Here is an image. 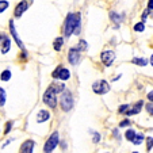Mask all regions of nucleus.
Instances as JSON below:
<instances>
[{
    "label": "nucleus",
    "instance_id": "obj_1",
    "mask_svg": "<svg viewBox=\"0 0 153 153\" xmlns=\"http://www.w3.org/2000/svg\"><path fill=\"white\" fill-rule=\"evenodd\" d=\"M80 14H68L67 19L64 22V33H65V37H71V35L75 33V34H80Z\"/></svg>",
    "mask_w": 153,
    "mask_h": 153
},
{
    "label": "nucleus",
    "instance_id": "obj_2",
    "mask_svg": "<svg viewBox=\"0 0 153 153\" xmlns=\"http://www.w3.org/2000/svg\"><path fill=\"white\" fill-rule=\"evenodd\" d=\"M60 104H61V108L62 111L68 113L73 108V96H72V92L68 90H64L61 92V98H60Z\"/></svg>",
    "mask_w": 153,
    "mask_h": 153
},
{
    "label": "nucleus",
    "instance_id": "obj_3",
    "mask_svg": "<svg viewBox=\"0 0 153 153\" xmlns=\"http://www.w3.org/2000/svg\"><path fill=\"white\" fill-rule=\"evenodd\" d=\"M92 91L98 95H104L110 91V84L107 83L106 80H96L92 84Z\"/></svg>",
    "mask_w": 153,
    "mask_h": 153
},
{
    "label": "nucleus",
    "instance_id": "obj_4",
    "mask_svg": "<svg viewBox=\"0 0 153 153\" xmlns=\"http://www.w3.org/2000/svg\"><path fill=\"white\" fill-rule=\"evenodd\" d=\"M58 142H60V138H58V133L54 131L52 136L49 137V140L46 141L45 146H43V152H53V150L57 148Z\"/></svg>",
    "mask_w": 153,
    "mask_h": 153
},
{
    "label": "nucleus",
    "instance_id": "obj_5",
    "mask_svg": "<svg viewBox=\"0 0 153 153\" xmlns=\"http://www.w3.org/2000/svg\"><path fill=\"white\" fill-rule=\"evenodd\" d=\"M43 103L48 104L50 108H54V107L57 106V98H56V92H53L50 88L46 91V92H45V95H43Z\"/></svg>",
    "mask_w": 153,
    "mask_h": 153
},
{
    "label": "nucleus",
    "instance_id": "obj_6",
    "mask_svg": "<svg viewBox=\"0 0 153 153\" xmlns=\"http://www.w3.org/2000/svg\"><path fill=\"white\" fill-rule=\"evenodd\" d=\"M100 60L106 67H110L111 64L114 62V60H115V53L113 50H104L100 54Z\"/></svg>",
    "mask_w": 153,
    "mask_h": 153
},
{
    "label": "nucleus",
    "instance_id": "obj_7",
    "mask_svg": "<svg viewBox=\"0 0 153 153\" xmlns=\"http://www.w3.org/2000/svg\"><path fill=\"white\" fill-rule=\"evenodd\" d=\"M53 79H61V80H68L71 77V72L64 67H57V69L53 72Z\"/></svg>",
    "mask_w": 153,
    "mask_h": 153
},
{
    "label": "nucleus",
    "instance_id": "obj_8",
    "mask_svg": "<svg viewBox=\"0 0 153 153\" xmlns=\"http://www.w3.org/2000/svg\"><path fill=\"white\" fill-rule=\"evenodd\" d=\"M10 31H11V35L14 37V39L16 41V45L22 50H23V53H25L23 56L26 57V50H25V46H23V42H22V39L18 37V33H16V30H15V26H14V20H10Z\"/></svg>",
    "mask_w": 153,
    "mask_h": 153
},
{
    "label": "nucleus",
    "instance_id": "obj_9",
    "mask_svg": "<svg viewBox=\"0 0 153 153\" xmlns=\"http://www.w3.org/2000/svg\"><path fill=\"white\" fill-rule=\"evenodd\" d=\"M68 60L72 65H77L79 61H80V50L77 48H72L69 49V53H68Z\"/></svg>",
    "mask_w": 153,
    "mask_h": 153
},
{
    "label": "nucleus",
    "instance_id": "obj_10",
    "mask_svg": "<svg viewBox=\"0 0 153 153\" xmlns=\"http://www.w3.org/2000/svg\"><path fill=\"white\" fill-rule=\"evenodd\" d=\"M0 42H1V53L6 54L11 49V39L6 34H0Z\"/></svg>",
    "mask_w": 153,
    "mask_h": 153
},
{
    "label": "nucleus",
    "instance_id": "obj_11",
    "mask_svg": "<svg viewBox=\"0 0 153 153\" xmlns=\"http://www.w3.org/2000/svg\"><path fill=\"white\" fill-rule=\"evenodd\" d=\"M27 8H29V3H27L26 0H22V1H20V3L16 6V8H15L14 15H15L16 18H20L22 15L25 14V11H26Z\"/></svg>",
    "mask_w": 153,
    "mask_h": 153
},
{
    "label": "nucleus",
    "instance_id": "obj_12",
    "mask_svg": "<svg viewBox=\"0 0 153 153\" xmlns=\"http://www.w3.org/2000/svg\"><path fill=\"white\" fill-rule=\"evenodd\" d=\"M34 145H35V142L33 141V140H27V141H25L23 144L20 145V152L31 153L33 150H34Z\"/></svg>",
    "mask_w": 153,
    "mask_h": 153
},
{
    "label": "nucleus",
    "instance_id": "obj_13",
    "mask_svg": "<svg viewBox=\"0 0 153 153\" xmlns=\"http://www.w3.org/2000/svg\"><path fill=\"white\" fill-rule=\"evenodd\" d=\"M142 106H144V102H142V100L137 102V103L133 106V110H129V108H127V111L125 114H126V115H134V114H138L140 111H141V107Z\"/></svg>",
    "mask_w": 153,
    "mask_h": 153
},
{
    "label": "nucleus",
    "instance_id": "obj_14",
    "mask_svg": "<svg viewBox=\"0 0 153 153\" xmlns=\"http://www.w3.org/2000/svg\"><path fill=\"white\" fill-rule=\"evenodd\" d=\"M48 119H50V114L46 110H41L37 115V122L38 123H42V122H46Z\"/></svg>",
    "mask_w": 153,
    "mask_h": 153
},
{
    "label": "nucleus",
    "instance_id": "obj_15",
    "mask_svg": "<svg viewBox=\"0 0 153 153\" xmlns=\"http://www.w3.org/2000/svg\"><path fill=\"white\" fill-rule=\"evenodd\" d=\"M49 88L53 91V92H56V94H61L64 90H65V85H64V83H53L52 85L49 87Z\"/></svg>",
    "mask_w": 153,
    "mask_h": 153
},
{
    "label": "nucleus",
    "instance_id": "obj_16",
    "mask_svg": "<svg viewBox=\"0 0 153 153\" xmlns=\"http://www.w3.org/2000/svg\"><path fill=\"white\" fill-rule=\"evenodd\" d=\"M144 134L142 133H136V136H134V138L131 140V142H133L134 145H140V144H142L144 142Z\"/></svg>",
    "mask_w": 153,
    "mask_h": 153
},
{
    "label": "nucleus",
    "instance_id": "obj_17",
    "mask_svg": "<svg viewBox=\"0 0 153 153\" xmlns=\"http://www.w3.org/2000/svg\"><path fill=\"white\" fill-rule=\"evenodd\" d=\"M131 62L136 64V65H140V67H145V65H148V60H146V58H140V57H134Z\"/></svg>",
    "mask_w": 153,
    "mask_h": 153
},
{
    "label": "nucleus",
    "instance_id": "obj_18",
    "mask_svg": "<svg viewBox=\"0 0 153 153\" xmlns=\"http://www.w3.org/2000/svg\"><path fill=\"white\" fill-rule=\"evenodd\" d=\"M62 42H64V38L62 37H57L54 41V45H53V48H54V50H57V52H60L61 48H62Z\"/></svg>",
    "mask_w": 153,
    "mask_h": 153
},
{
    "label": "nucleus",
    "instance_id": "obj_19",
    "mask_svg": "<svg viewBox=\"0 0 153 153\" xmlns=\"http://www.w3.org/2000/svg\"><path fill=\"white\" fill-rule=\"evenodd\" d=\"M110 18L113 22H115V23H121L122 22V15H118L115 11H111L110 12Z\"/></svg>",
    "mask_w": 153,
    "mask_h": 153
},
{
    "label": "nucleus",
    "instance_id": "obj_20",
    "mask_svg": "<svg viewBox=\"0 0 153 153\" xmlns=\"http://www.w3.org/2000/svg\"><path fill=\"white\" fill-rule=\"evenodd\" d=\"M0 79L3 81H8L10 79H11V72H10V69H6L1 72V75H0Z\"/></svg>",
    "mask_w": 153,
    "mask_h": 153
},
{
    "label": "nucleus",
    "instance_id": "obj_21",
    "mask_svg": "<svg viewBox=\"0 0 153 153\" xmlns=\"http://www.w3.org/2000/svg\"><path fill=\"white\" fill-rule=\"evenodd\" d=\"M6 99H7V94L6 91L0 87V106H4V103H6Z\"/></svg>",
    "mask_w": 153,
    "mask_h": 153
},
{
    "label": "nucleus",
    "instance_id": "obj_22",
    "mask_svg": "<svg viewBox=\"0 0 153 153\" xmlns=\"http://www.w3.org/2000/svg\"><path fill=\"white\" fill-rule=\"evenodd\" d=\"M134 136H136V131H134L133 129H127L126 133H125V137H126V140H129V141H131V140L134 138Z\"/></svg>",
    "mask_w": 153,
    "mask_h": 153
},
{
    "label": "nucleus",
    "instance_id": "obj_23",
    "mask_svg": "<svg viewBox=\"0 0 153 153\" xmlns=\"http://www.w3.org/2000/svg\"><path fill=\"white\" fill-rule=\"evenodd\" d=\"M8 6H10V3L7 0H0V14H3V12L8 8Z\"/></svg>",
    "mask_w": 153,
    "mask_h": 153
},
{
    "label": "nucleus",
    "instance_id": "obj_24",
    "mask_svg": "<svg viewBox=\"0 0 153 153\" xmlns=\"http://www.w3.org/2000/svg\"><path fill=\"white\" fill-rule=\"evenodd\" d=\"M144 30H145V25H144V22H138V23L134 25V31H137V33H142Z\"/></svg>",
    "mask_w": 153,
    "mask_h": 153
},
{
    "label": "nucleus",
    "instance_id": "obj_25",
    "mask_svg": "<svg viewBox=\"0 0 153 153\" xmlns=\"http://www.w3.org/2000/svg\"><path fill=\"white\" fill-rule=\"evenodd\" d=\"M87 48H88V45H87V41L81 39L80 42H79V48H77V49H79V50H80V52H81V50H85Z\"/></svg>",
    "mask_w": 153,
    "mask_h": 153
},
{
    "label": "nucleus",
    "instance_id": "obj_26",
    "mask_svg": "<svg viewBox=\"0 0 153 153\" xmlns=\"http://www.w3.org/2000/svg\"><path fill=\"white\" fill-rule=\"evenodd\" d=\"M127 108H130L129 104H122V106L118 108V113H119V114H125V113L127 111Z\"/></svg>",
    "mask_w": 153,
    "mask_h": 153
},
{
    "label": "nucleus",
    "instance_id": "obj_27",
    "mask_svg": "<svg viewBox=\"0 0 153 153\" xmlns=\"http://www.w3.org/2000/svg\"><path fill=\"white\" fill-rule=\"evenodd\" d=\"M153 148V137H148L146 138V149L150 150Z\"/></svg>",
    "mask_w": 153,
    "mask_h": 153
},
{
    "label": "nucleus",
    "instance_id": "obj_28",
    "mask_svg": "<svg viewBox=\"0 0 153 153\" xmlns=\"http://www.w3.org/2000/svg\"><path fill=\"white\" fill-rule=\"evenodd\" d=\"M99 141H100V134H99V133H94V142H95V144H98Z\"/></svg>",
    "mask_w": 153,
    "mask_h": 153
},
{
    "label": "nucleus",
    "instance_id": "obj_29",
    "mask_svg": "<svg viewBox=\"0 0 153 153\" xmlns=\"http://www.w3.org/2000/svg\"><path fill=\"white\" fill-rule=\"evenodd\" d=\"M146 110H148V113H149L150 115H153V104L152 103L146 104Z\"/></svg>",
    "mask_w": 153,
    "mask_h": 153
},
{
    "label": "nucleus",
    "instance_id": "obj_30",
    "mask_svg": "<svg viewBox=\"0 0 153 153\" xmlns=\"http://www.w3.org/2000/svg\"><path fill=\"white\" fill-rule=\"evenodd\" d=\"M11 127H12V122H8V123H7V126H6V130H4V133H10V131H11Z\"/></svg>",
    "mask_w": 153,
    "mask_h": 153
},
{
    "label": "nucleus",
    "instance_id": "obj_31",
    "mask_svg": "<svg viewBox=\"0 0 153 153\" xmlns=\"http://www.w3.org/2000/svg\"><path fill=\"white\" fill-rule=\"evenodd\" d=\"M129 125H130V121H129V119H126V121H122L121 123H119V126H121V127H126V126H129Z\"/></svg>",
    "mask_w": 153,
    "mask_h": 153
},
{
    "label": "nucleus",
    "instance_id": "obj_32",
    "mask_svg": "<svg viewBox=\"0 0 153 153\" xmlns=\"http://www.w3.org/2000/svg\"><path fill=\"white\" fill-rule=\"evenodd\" d=\"M148 99H149V102L153 104V91H150V92L148 94Z\"/></svg>",
    "mask_w": 153,
    "mask_h": 153
},
{
    "label": "nucleus",
    "instance_id": "obj_33",
    "mask_svg": "<svg viewBox=\"0 0 153 153\" xmlns=\"http://www.w3.org/2000/svg\"><path fill=\"white\" fill-rule=\"evenodd\" d=\"M148 10H149V11L153 10V0H149V1H148Z\"/></svg>",
    "mask_w": 153,
    "mask_h": 153
},
{
    "label": "nucleus",
    "instance_id": "obj_34",
    "mask_svg": "<svg viewBox=\"0 0 153 153\" xmlns=\"http://www.w3.org/2000/svg\"><path fill=\"white\" fill-rule=\"evenodd\" d=\"M150 65H152V67H153V54L150 56Z\"/></svg>",
    "mask_w": 153,
    "mask_h": 153
}]
</instances>
